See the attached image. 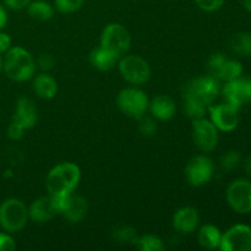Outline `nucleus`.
<instances>
[{
    "mask_svg": "<svg viewBox=\"0 0 251 251\" xmlns=\"http://www.w3.org/2000/svg\"><path fill=\"white\" fill-rule=\"evenodd\" d=\"M81 180V171L73 162H63L49 171L46 188L49 195L73 194Z\"/></svg>",
    "mask_w": 251,
    "mask_h": 251,
    "instance_id": "1",
    "label": "nucleus"
},
{
    "mask_svg": "<svg viewBox=\"0 0 251 251\" xmlns=\"http://www.w3.org/2000/svg\"><path fill=\"white\" fill-rule=\"evenodd\" d=\"M2 69L9 78L16 82L28 81L36 75V60L28 50L22 47H11L5 53Z\"/></svg>",
    "mask_w": 251,
    "mask_h": 251,
    "instance_id": "2",
    "label": "nucleus"
},
{
    "mask_svg": "<svg viewBox=\"0 0 251 251\" xmlns=\"http://www.w3.org/2000/svg\"><path fill=\"white\" fill-rule=\"evenodd\" d=\"M220 90V80L211 75L200 76L186 83L183 91V97L185 100H198L208 107L217 98Z\"/></svg>",
    "mask_w": 251,
    "mask_h": 251,
    "instance_id": "3",
    "label": "nucleus"
},
{
    "mask_svg": "<svg viewBox=\"0 0 251 251\" xmlns=\"http://www.w3.org/2000/svg\"><path fill=\"white\" fill-rule=\"evenodd\" d=\"M28 221V210L19 199H6L0 205V227L9 233L24 229Z\"/></svg>",
    "mask_w": 251,
    "mask_h": 251,
    "instance_id": "4",
    "label": "nucleus"
},
{
    "mask_svg": "<svg viewBox=\"0 0 251 251\" xmlns=\"http://www.w3.org/2000/svg\"><path fill=\"white\" fill-rule=\"evenodd\" d=\"M131 46V36L122 24L107 25L100 34V47L112 51L118 59L124 56Z\"/></svg>",
    "mask_w": 251,
    "mask_h": 251,
    "instance_id": "5",
    "label": "nucleus"
},
{
    "mask_svg": "<svg viewBox=\"0 0 251 251\" xmlns=\"http://www.w3.org/2000/svg\"><path fill=\"white\" fill-rule=\"evenodd\" d=\"M118 108L125 115L134 119H139L149 110L150 100L142 90L127 87L120 91L117 96Z\"/></svg>",
    "mask_w": 251,
    "mask_h": 251,
    "instance_id": "6",
    "label": "nucleus"
},
{
    "mask_svg": "<svg viewBox=\"0 0 251 251\" xmlns=\"http://www.w3.org/2000/svg\"><path fill=\"white\" fill-rule=\"evenodd\" d=\"M118 68L122 77L131 85H142L151 77V68L149 63L139 55L125 54L119 59Z\"/></svg>",
    "mask_w": 251,
    "mask_h": 251,
    "instance_id": "7",
    "label": "nucleus"
},
{
    "mask_svg": "<svg viewBox=\"0 0 251 251\" xmlns=\"http://www.w3.org/2000/svg\"><path fill=\"white\" fill-rule=\"evenodd\" d=\"M226 199L233 211L240 215L251 212V181L248 179H235L226 190Z\"/></svg>",
    "mask_w": 251,
    "mask_h": 251,
    "instance_id": "8",
    "label": "nucleus"
},
{
    "mask_svg": "<svg viewBox=\"0 0 251 251\" xmlns=\"http://www.w3.org/2000/svg\"><path fill=\"white\" fill-rule=\"evenodd\" d=\"M215 174V164L210 157L199 154L191 158L186 164V180L194 188H200L210 183Z\"/></svg>",
    "mask_w": 251,
    "mask_h": 251,
    "instance_id": "9",
    "label": "nucleus"
},
{
    "mask_svg": "<svg viewBox=\"0 0 251 251\" xmlns=\"http://www.w3.org/2000/svg\"><path fill=\"white\" fill-rule=\"evenodd\" d=\"M218 139V129L210 119L193 120V140L200 151H213L217 147Z\"/></svg>",
    "mask_w": 251,
    "mask_h": 251,
    "instance_id": "10",
    "label": "nucleus"
},
{
    "mask_svg": "<svg viewBox=\"0 0 251 251\" xmlns=\"http://www.w3.org/2000/svg\"><path fill=\"white\" fill-rule=\"evenodd\" d=\"M218 249L222 251H251V227L247 225L230 227L222 234Z\"/></svg>",
    "mask_w": 251,
    "mask_h": 251,
    "instance_id": "11",
    "label": "nucleus"
},
{
    "mask_svg": "<svg viewBox=\"0 0 251 251\" xmlns=\"http://www.w3.org/2000/svg\"><path fill=\"white\" fill-rule=\"evenodd\" d=\"M223 97L226 103L240 109L245 103L251 102V77L235 78L223 86Z\"/></svg>",
    "mask_w": 251,
    "mask_h": 251,
    "instance_id": "12",
    "label": "nucleus"
},
{
    "mask_svg": "<svg viewBox=\"0 0 251 251\" xmlns=\"http://www.w3.org/2000/svg\"><path fill=\"white\" fill-rule=\"evenodd\" d=\"M210 120L215 124L218 131L230 132L237 129L239 124V109L232 107L228 103L210 104L207 108Z\"/></svg>",
    "mask_w": 251,
    "mask_h": 251,
    "instance_id": "13",
    "label": "nucleus"
},
{
    "mask_svg": "<svg viewBox=\"0 0 251 251\" xmlns=\"http://www.w3.org/2000/svg\"><path fill=\"white\" fill-rule=\"evenodd\" d=\"M199 223H200V216L198 210L189 206L179 208L173 216L174 229L181 234H190L195 232Z\"/></svg>",
    "mask_w": 251,
    "mask_h": 251,
    "instance_id": "14",
    "label": "nucleus"
},
{
    "mask_svg": "<svg viewBox=\"0 0 251 251\" xmlns=\"http://www.w3.org/2000/svg\"><path fill=\"white\" fill-rule=\"evenodd\" d=\"M37 119H38V113H37V108L33 100L27 97L20 98L16 102L12 120L21 124L27 130L32 129L36 125Z\"/></svg>",
    "mask_w": 251,
    "mask_h": 251,
    "instance_id": "15",
    "label": "nucleus"
},
{
    "mask_svg": "<svg viewBox=\"0 0 251 251\" xmlns=\"http://www.w3.org/2000/svg\"><path fill=\"white\" fill-rule=\"evenodd\" d=\"M51 196H43L31 203L28 208V218L36 223H46L56 215Z\"/></svg>",
    "mask_w": 251,
    "mask_h": 251,
    "instance_id": "16",
    "label": "nucleus"
},
{
    "mask_svg": "<svg viewBox=\"0 0 251 251\" xmlns=\"http://www.w3.org/2000/svg\"><path fill=\"white\" fill-rule=\"evenodd\" d=\"M88 212V203L85 198L75 194H70L66 202L65 207L61 211L60 215L65 217L66 221L70 223H80L85 220Z\"/></svg>",
    "mask_w": 251,
    "mask_h": 251,
    "instance_id": "17",
    "label": "nucleus"
},
{
    "mask_svg": "<svg viewBox=\"0 0 251 251\" xmlns=\"http://www.w3.org/2000/svg\"><path fill=\"white\" fill-rule=\"evenodd\" d=\"M149 109L154 119L167 122L176 115V102L169 96L159 95L152 100H150Z\"/></svg>",
    "mask_w": 251,
    "mask_h": 251,
    "instance_id": "18",
    "label": "nucleus"
},
{
    "mask_svg": "<svg viewBox=\"0 0 251 251\" xmlns=\"http://www.w3.org/2000/svg\"><path fill=\"white\" fill-rule=\"evenodd\" d=\"M32 88L37 97L42 100H51L58 92V82L51 75L47 73H41L33 76Z\"/></svg>",
    "mask_w": 251,
    "mask_h": 251,
    "instance_id": "19",
    "label": "nucleus"
},
{
    "mask_svg": "<svg viewBox=\"0 0 251 251\" xmlns=\"http://www.w3.org/2000/svg\"><path fill=\"white\" fill-rule=\"evenodd\" d=\"M119 59L103 47L95 48L90 53V63L95 69L100 71H109L115 66Z\"/></svg>",
    "mask_w": 251,
    "mask_h": 251,
    "instance_id": "20",
    "label": "nucleus"
},
{
    "mask_svg": "<svg viewBox=\"0 0 251 251\" xmlns=\"http://www.w3.org/2000/svg\"><path fill=\"white\" fill-rule=\"evenodd\" d=\"M221 238H222V233L213 225H205L199 229L198 242L203 249H218L221 244Z\"/></svg>",
    "mask_w": 251,
    "mask_h": 251,
    "instance_id": "21",
    "label": "nucleus"
},
{
    "mask_svg": "<svg viewBox=\"0 0 251 251\" xmlns=\"http://www.w3.org/2000/svg\"><path fill=\"white\" fill-rule=\"evenodd\" d=\"M229 48L237 55L247 58L251 56V33L250 32H238L229 39Z\"/></svg>",
    "mask_w": 251,
    "mask_h": 251,
    "instance_id": "22",
    "label": "nucleus"
},
{
    "mask_svg": "<svg viewBox=\"0 0 251 251\" xmlns=\"http://www.w3.org/2000/svg\"><path fill=\"white\" fill-rule=\"evenodd\" d=\"M27 12L31 19L37 20V21H48L54 16L55 9L53 5L44 0H34L29 2L27 6Z\"/></svg>",
    "mask_w": 251,
    "mask_h": 251,
    "instance_id": "23",
    "label": "nucleus"
},
{
    "mask_svg": "<svg viewBox=\"0 0 251 251\" xmlns=\"http://www.w3.org/2000/svg\"><path fill=\"white\" fill-rule=\"evenodd\" d=\"M243 74V65L240 61L234 60V59H227V61L223 65L222 70H221L220 75H218V80L228 81L235 80V78H239Z\"/></svg>",
    "mask_w": 251,
    "mask_h": 251,
    "instance_id": "24",
    "label": "nucleus"
},
{
    "mask_svg": "<svg viewBox=\"0 0 251 251\" xmlns=\"http://www.w3.org/2000/svg\"><path fill=\"white\" fill-rule=\"evenodd\" d=\"M134 244H136V247L142 251H162L164 249V244L161 238L153 234L136 238Z\"/></svg>",
    "mask_w": 251,
    "mask_h": 251,
    "instance_id": "25",
    "label": "nucleus"
},
{
    "mask_svg": "<svg viewBox=\"0 0 251 251\" xmlns=\"http://www.w3.org/2000/svg\"><path fill=\"white\" fill-rule=\"evenodd\" d=\"M207 105L194 100H185V104H184V110H185L186 117L190 118L191 120H198L201 119V118H205L206 113H207Z\"/></svg>",
    "mask_w": 251,
    "mask_h": 251,
    "instance_id": "26",
    "label": "nucleus"
},
{
    "mask_svg": "<svg viewBox=\"0 0 251 251\" xmlns=\"http://www.w3.org/2000/svg\"><path fill=\"white\" fill-rule=\"evenodd\" d=\"M240 162H242V154H240V152L235 151V150L227 151L220 159L221 168L226 172L234 171L239 166Z\"/></svg>",
    "mask_w": 251,
    "mask_h": 251,
    "instance_id": "27",
    "label": "nucleus"
},
{
    "mask_svg": "<svg viewBox=\"0 0 251 251\" xmlns=\"http://www.w3.org/2000/svg\"><path fill=\"white\" fill-rule=\"evenodd\" d=\"M86 0H54V9L61 14H73L83 6Z\"/></svg>",
    "mask_w": 251,
    "mask_h": 251,
    "instance_id": "28",
    "label": "nucleus"
},
{
    "mask_svg": "<svg viewBox=\"0 0 251 251\" xmlns=\"http://www.w3.org/2000/svg\"><path fill=\"white\" fill-rule=\"evenodd\" d=\"M227 56L222 53H215L210 56L207 61V70L208 75L213 76L218 80V75H220L221 70H222L223 65L227 61Z\"/></svg>",
    "mask_w": 251,
    "mask_h": 251,
    "instance_id": "29",
    "label": "nucleus"
},
{
    "mask_svg": "<svg viewBox=\"0 0 251 251\" xmlns=\"http://www.w3.org/2000/svg\"><path fill=\"white\" fill-rule=\"evenodd\" d=\"M139 129L144 136H153L157 131V123L154 120L153 117H146V115H142L141 118H139Z\"/></svg>",
    "mask_w": 251,
    "mask_h": 251,
    "instance_id": "30",
    "label": "nucleus"
},
{
    "mask_svg": "<svg viewBox=\"0 0 251 251\" xmlns=\"http://www.w3.org/2000/svg\"><path fill=\"white\" fill-rule=\"evenodd\" d=\"M113 235L120 243H135V240H136V230L131 227H127V226L117 228Z\"/></svg>",
    "mask_w": 251,
    "mask_h": 251,
    "instance_id": "31",
    "label": "nucleus"
},
{
    "mask_svg": "<svg viewBox=\"0 0 251 251\" xmlns=\"http://www.w3.org/2000/svg\"><path fill=\"white\" fill-rule=\"evenodd\" d=\"M199 9L206 12H213L220 10L225 5L226 0H194Z\"/></svg>",
    "mask_w": 251,
    "mask_h": 251,
    "instance_id": "32",
    "label": "nucleus"
},
{
    "mask_svg": "<svg viewBox=\"0 0 251 251\" xmlns=\"http://www.w3.org/2000/svg\"><path fill=\"white\" fill-rule=\"evenodd\" d=\"M54 64H55V59H54L53 55H50V54H41L36 61L37 68H39L42 71H44V73H46V71H49L50 69H53Z\"/></svg>",
    "mask_w": 251,
    "mask_h": 251,
    "instance_id": "33",
    "label": "nucleus"
},
{
    "mask_svg": "<svg viewBox=\"0 0 251 251\" xmlns=\"http://www.w3.org/2000/svg\"><path fill=\"white\" fill-rule=\"evenodd\" d=\"M25 130L26 129H25L21 124L16 123L15 120H12V123L9 125V127H7V136L11 140H20L24 136Z\"/></svg>",
    "mask_w": 251,
    "mask_h": 251,
    "instance_id": "34",
    "label": "nucleus"
},
{
    "mask_svg": "<svg viewBox=\"0 0 251 251\" xmlns=\"http://www.w3.org/2000/svg\"><path fill=\"white\" fill-rule=\"evenodd\" d=\"M16 249V243L14 238L7 233H0V251H14Z\"/></svg>",
    "mask_w": 251,
    "mask_h": 251,
    "instance_id": "35",
    "label": "nucleus"
},
{
    "mask_svg": "<svg viewBox=\"0 0 251 251\" xmlns=\"http://www.w3.org/2000/svg\"><path fill=\"white\" fill-rule=\"evenodd\" d=\"M32 0H4V5L10 10L20 11V10L27 9Z\"/></svg>",
    "mask_w": 251,
    "mask_h": 251,
    "instance_id": "36",
    "label": "nucleus"
},
{
    "mask_svg": "<svg viewBox=\"0 0 251 251\" xmlns=\"http://www.w3.org/2000/svg\"><path fill=\"white\" fill-rule=\"evenodd\" d=\"M12 41L10 36L5 32H0V54L6 53L10 48H11Z\"/></svg>",
    "mask_w": 251,
    "mask_h": 251,
    "instance_id": "37",
    "label": "nucleus"
},
{
    "mask_svg": "<svg viewBox=\"0 0 251 251\" xmlns=\"http://www.w3.org/2000/svg\"><path fill=\"white\" fill-rule=\"evenodd\" d=\"M6 22H7V12L6 10H5V7L0 5V29L4 28Z\"/></svg>",
    "mask_w": 251,
    "mask_h": 251,
    "instance_id": "38",
    "label": "nucleus"
},
{
    "mask_svg": "<svg viewBox=\"0 0 251 251\" xmlns=\"http://www.w3.org/2000/svg\"><path fill=\"white\" fill-rule=\"evenodd\" d=\"M244 169H245V172H247L248 176H251V154H250L249 157H248L247 159H245Z\"/></svg>",
    "mask_w": 251,
    "mask_h": 251,
    "instance_id": "39",
    "label": "nucleus"
},
{
    "mask_svg": "<svg viewBox=\"0 0 251 251\" xmlns=\"http://www.w3.org/2000/svg\"><path fill=\"white\" fill-rule=\"evenodd\" d=\"M242 4L247 11L251 12V0H242Z\"/></svg>",
    "mask_w": 251,
    "mask_h": 251,
    "instance_id": "40",
    "label": "nucleus"
},
{
    "mask_svg": "<svg viewBox=\"0 0 251 251\" xmlns=\"http://www.w3.org/2000/svg\"><path fill=\"white\" fill-rule=\"evenodd\" d=\"M1 70H2V59L1 56H0V73H1Z\"/></svg>",
    "mask_w": 251,
    "mask_h": 251,
    "instance_id": "41",
    "label": "nucleus"
}]
</instances>
